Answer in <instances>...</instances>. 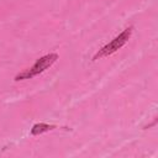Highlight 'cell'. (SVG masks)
Returning <instances> with one entry per match:
<instances>
[{
	"label": "cell",
	"instance_id": "1",
	"mask_svg": "<svg viewBox=\"0 0 158 158\" xmlns=\"http://www.w3.org/2000/svg\"><path fill=\"white\" fill-rule=\"evenodd\" d=\"M57 59H58V54H57V53L46 54V56L38 58V59L36 60V63H35L31 68H28V69H26V70L19 73V74L15 77V80L19 81V80H25V79H32L33 77L42 74L46 69H48L52 64H54Z\"/></svg>",
	"mask_w": 158,
	"mask_h": 158
},
{
	"label": "cell",
	"instance_id": "3",
	"mask_svg": "<svg viewBox=\"0 0 158 158\" xmlns=\"http://www.w3.org/2000/svg\"><path fill=\"white\" fill-rule=\"evenodd\" d=\"M56 126L54 125H48V123H44V122H40V123H36L32 126L31 128V135L32 136H38V135H42L44 132H48V131H52L54 130Z\"/></svg>",
	"mask_w": 158,
	"mask_h": 158
},
{
	"label": "cell",
	"instance_id": "2",
	"mask_svg": "<svg viewBox=\"0 0 158 158\" xmlns=\"http://www.w3.org/2000/svg\"><path fill=\"white\" fill-rule=\"evenodd\" d=\"M132 31H133V26H130L127 28H125L118 36H116L111 42H109L107 44H105L104 47H101L96 54L93 57V60H96L99 58H102V57H107L112 53H115L116 51H118L123 44H126V42L130 40L131 35H132Z\"/></svg>",
	"mask_w": 158,
	"mask_h": 158
}]
</instances>
